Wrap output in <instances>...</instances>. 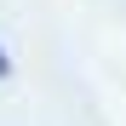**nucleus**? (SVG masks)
<instances>
[{"instance_id":"f257e3e1","label":"nucleus","mask_w":126,"mask_h":126,"mask_svg":"<svg viewBox=\"0 0 126 126\" xmlns=\"http://www.w3.org/2000/svg\"><path fill=\"white\" fill-rule=\"evenodd\" d=\"M0 80H12V52H6V40H0Z\"/></svg>"}]
</instances>
